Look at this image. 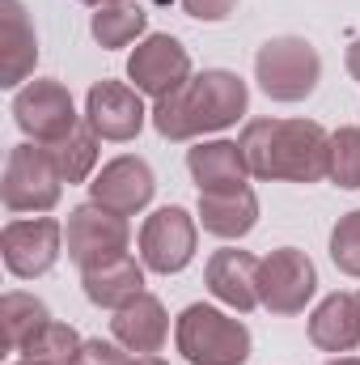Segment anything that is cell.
Masks as SVG:
<instances>
[{"label": "cell", "instance_id": "5b68a950", "mask_svg": "<svg viewBox=\"0 0 360 365\" xmlns=\"http://www.w3.org/2000/svg\"><path fill=\"white\" fill-rule=\"evenodd\" d=\"M60 170L47 153V145H17L9 149V162H4V182H0V195H4V208L13 212H47L60 204Z\"/></svg>", "mask_w": 360, "mask_h": 365}, {"label": "cell", "instance_id": "1f68e13d", "mask_svg": "<svg viewBox=\"0 0 360 365\" xmlns=\"http://www.w3.org/2000/svg\"><path fill=\"white\" fill-rule=\"evenodd\" d=\"M331 365H360V357H339V361H331Z\"/></svg>", "mask_w": 360, "mask_h": 365}, {"label": "cell", "instance_id": "3957f363", "mask_svg": "<svg viewBox=\"0 0 360 365\" xmlns=\"http://www.w3.org/2000/svg\"><path fill=\"white\" fill-rule=\"evenodd\" d=\"M179 353L191 365H242L250 357V331L246 323L195 302L179 314Z\"/></svg>", "mask_w": 360, "mask_h": 365}, {"label": "cell", "instance_id": "7c38bea8", "mask_svg": "<svg viewBox=\"0 0 360 365\" xmlns=\"http://www.w3.org/2000/svg\"><path fill=\"white\" fill-rule=\"evenodd\" d=\"M144 102L140 90L123 86V81H97L85 98V123L102 140H132L144 128Z\"/></svg>", "mask_w": 360, "mask_h": 365}, {"label": "cell", "instance_id": "603a6c76", "mask_svg": "<svg viewBox=\"0 0 360 365\" xmlns=\"http://www.w3.org/2000/svg\"><path fill=\"white\" fill-rule=\"evenodd\" d=\"M144 26H149V13L140 4H106V9L93 13L90 21L93 38L102 47H127L136 34H144Z\"/></svg>", "mask_w": 360, "mask_h": 365}, {"label": "cell", "instance_id": "f546056e", "mask_svg": "<svg viewBox=\"0 0 360 365\" xmlns=\"http://www.w3.org/2000/svg\"><path fill=\"white\" fill-rule=\"evenodd\" d=\"M81 4H93V9H106V4H123V0H81Z\"/></svg>", "mask_w": 360, "mask_h": 365}, {"label": "cell", "instance_id": "f1b7e54d", "mask_svg": "<svg viewBox=\"0 0 360 365\" xmlns=\"http://www.w3.org/2000/svg\"><path fill=\"white\" fill-rule=\"evenodd\" d=\"M348 73H352V77L360 81V38L352 43V47H348Z\"/></svg>", "mask_w": 360, "mask_h": 365}, {"label": "cell", "instance_id": "30bf717a", "mask_svg": "<svg viewBox=\"0 0 360 365\" xmlns=\"http://www.w3.org/2000/svg\"><path fill=\"white\" fill-rule=\"evenodd\" d=\"M127 77L136 81V90L149 93V98L157 102V98L182 90V86L191 81V56H186V47H182L179 38H170V34H149V38L132 51V60H127Z\"/></svg>", "mask_w": 360, "mask_h": 365}, {"label": "cell", "instance_id": "ffe728a7", "mask_svg": "<svg viewBox=\"0 0 360 365\" xmlns=\"http://www.w3.org/2000/svg\"><path fill=\"white\" fill-rule=\"evenodd\" d=\"M81 284H85V297L102 310H123L127 302H136L144 293V268L132 259V255H119L102 268H90L81 272Z\"/></svg>", "mask_w": 360, "mask_h": 365}, {"label": "cell", "instance_id": "8fae6325", "mask_svg": "<svg viewBox=\"0 0 360 365\" xmlns=\"http://www.w3.org/2000/svg\"><path fill=\"white\" fill-rule=\"evenodd\" d=\"M140 255L144 268L162 276L182 272L195 255V221L182 208H157L140 230Z\"/></svg>", "mask_w": 360, "mask_h": 365}, {"label": "cell", "instance_id": "d6986e66", "mask_svg": "<svg viewBox=\"0 0 360 365\" xmlns=\"http://www.w3.org/2000/svg\"><path fill=\"white\" fill-rule=\"evenodd\" d=\"M199 221L216 238H246L259 221V200H255L250 187L208 191V195H199Z\"/></svg>", "mask_w": 360, "mask_h": 365}, {"label": "cell", "instance_id": "52a82bcc", "mask_svg": "<svg viewBox=\"0 0 360 365\" xmlns=\"http://www.w3.org/2000/svg\"><path fill=\"white\" fill-rule=\"evenodd\" d=\"M314 289H318V272L309 255L297 247H280L259 264V302L271 314H301Z\"/></svg>", "mask_w": 360, "mask_h": 365}, {"label": "cell", "instance_id": "277c9868", "mask_svg": "<svg viewBox=\"0 0 360 365\" xmlns=\"http://www.w3.org/2000/svg\"><path fill=\"white\" fill-rule=\"evenodd\" d=\"M255 77H259V90L268 93L271 102H301L318 86L322 60H318L314 43H305L297 34H280V38H268L259 47Z\"/></svg>", "mask_w": 360, "mask_h": 365}, {"label": "cell", "instance_id": "ba28073f", "mask_svg": "<svg viewBox=\"0 0 360 365\" xmlns=\"http://www.w3.org/2000/svg\"><path fill=\"white\" fill-rule=\"evenodd\" d=\"M13 115H17V128L26 136H34V145H55L81 128L77 110H73V93L60 81H30L26 90H17Z\"/></svg>", "mask_w": 360, "mask_h": 365}, {"label": "cell", "instance_id": "836d02e7", "mask_svg": "<svg viewBox=\"0 0 360 365\" xmlns=\"http://www.w3.org/2000/svg\"><path fill=\"white\" fill-rule=\"evenodd\" d=\"M356 306H360V293H356Z\"/></svg>", "mask_w": 360, "mask_h": 365}, {"label": "cell", "instance_id": "d4e9b609", "mask_svg": "<svg viewBox=\"0 0 360 365\" xmlns=\"http://www.w3.org/2000/svg\"><path fill=\"white\" fill-rule=\"evenodd\" d=\"M331 182H339L344 191L360 187V128H339L331 132Z\"/></svg>", "mask_w": 360, "mask_h": 365}, {"label": "cell", "instance_id": "cb8c5ba5", "mask_svg": "<svg viewBox=\"0 0 360 365\" xmlns=\"http://www.w3.org/2000/svg\"><path fill=\"white\" fill-rule=\"evenodd\" d=\"M81 336L68 327V323H47L21 353H26V361H34V365H77V353H81Z\"/></svg>", "mask_w": 360, "mask_h": 365}, {"label": "cell", "instance_id": "4fadbf2b", "mask_svg": "<svg viewBox=\"0 0 360 365\" xmlns=\"http://www.w3.org/2000/svg\"><path fill=\"white\" fill-rule=\"evenodd\" d=\"M90 191H93V204H102V208H110L119 217H132L153 200L157 182H153V170H149L144 158H115V162H106L97 170Z\"/></svg>", "mask_w": 360, "mask_h": 365}, {"label": "cell", "instance_id": "8992f818", "mask_svg": "<svg viewBox=\"0 0 360 365\" xmlns=\"http://www.w3.org/2000/svg\"><path fill=\"white\" fill-rule=\"evenodd\" d=\"M64 238H68V259L81 272H90V268H102V264L127 255L132 234H127V221L119 212H110L102 204H81V208H73Z\"/></svg>", "mask_w": 360, "mask_h": 365}, {"label": "cell", "instance_id": "d6a6232c", "mask_svg": "<svg viewBox=\"0 0 360 365\" xmlns=\"http://www.w3.org/2000/svg\"><path fill=\"white\" fill-rule=\"evenodd\" d=\"M21 365H34V361H21Z\"/></svg>", "mask_w": 360, "mask_h": 365}, {"label": "cell", "instance_id": "4dcf8cb0", "mask_svg": "<svg viewBox=\"0 0 360 365\" xmlns=\"http://www.w3.org/2000/svg\"><path fill=\"white\" fill-rule=\"evenodd\" d=\"M136 365H166V361H162V357H153V353H149V357H140V361H136Z\"/></svg>", "mask_w": 360, "mask_h": 365}, {"label": "cell", "instance_id": "5bb4252c", "mask_svg": "<svg viewBox=\"0 0 360 365\" xmlns=\"http://www.w3.org/2000/svg\"><path fill=\"white\" fill-rule=\"evenodd\" d=\"M259 264L263 259H255L246 251H216L203 268V280H208L212 297H221L225 306L246 314V310L263 306L259 302Z\"/></svg>", "mask_w": 360, "mask_h": 365}, {"label": "cell", "instance_id": "4316f807", "mask_svg": "<svg viewBox=\"0 0 360 365\" xmlns=\"http://www.w3.org/2000/svg\"><path fill=\"white\" fill-rule=\"evenodd\" d=\"M77 365H136V357L115 340H85L81 353H77Z\"/></svg>", "mask_w": 360, "mask_h": 365}, {"label": "cell", "instance_id": "2e32d148", "mask_svg": "<svg viewBox=\"0 0 360 365\" xmlns=\"http://www.w3.org/2000/svg\"><path fill=\"white\" fill-rule=\"evenodd\" d=\"M110 331L115 340L127 349V353H162L166 336H170V319H166V306L149 293H140L136 302H127L123 310H115L110 319Z\"/></svg>", "mask_w": 360, "mask_h": 365}, {"label": "cell", "instance_id": "484cf974", "mask_svg": "<svg viewBox=\"0 0 360 365\" xmlns=\"http://www.w3.org/2000/svg\"><path fill=\"white\" fill-rule=\"evenodd\" d=\"M331 259L344 276H360V208L339 217V225L331 230Z\"/></svg>", "mask_w": 360, "mask_h": 365}, {"label": "cell", "instance_id": "6da1fadb", "mask_svg": "<svg viewBox=\"0 0 360 365\" xmlns=\"http://www.w3.org/2000/svg\"><path fill=\"white\" fill-rule=\"evenodd\" d=\"M238 145L255 179L318 182L331 175V136L314 119H255Z\"/></svg>", "mask_w": 360, "mask_h": 365}, {"label": "cell", "instance_id": "44dd1931", "mask_svg": "<svg viewBox=\"0 0 360 365\" xmlns=\"http://www.w3.org/2000/svg\"><path fill=\"white\" fill-rule=\"evenodd\" d=\"M47 323H51V314L38 297H30V293H4L0 297V340H4V349L21 353Z\"/></svg>", "mask_w": 360, "mask_h": 365}, {"label": "cell", "instance_id": "e0dca14e", "mask_svg": "<svg viewBox=\"0 0 360 365\" xmlns=\"http://www.w3.org/2000/svg\"><path fill=\"white\" fill-rule=\"evenodd\" d=\"M186 170H191V179L199 182V195H208V191H238V187H246V175H250L246 153L233 140L195 145L186 153Z\"/></svg>", "mask_w": 360, "mask_h": 365}, {"label": "cell", "instance_id": "7402d4cb", "mask_svg": "<svg viewBox=\"0 0 360 365\" xmlns=\"http://www.w3.org/2000/svg\"><path fill=\"white\" fill-rule=\"evenodd\" d=\"M47 153H51V162H55V170H60L64 182H85L93 162H97V132L93 128H77L64 140L47 145Z\"/></svg>", "mask_w": 360, "mask_h": 365}, {"label": "cell", "instance_id": "9a60e30c", "mask_svg": "<svg viewBox=\"0 0 360 365\" xmlns=\"http://www.w3.org/2000/svg\"><path fill=\"white\" fill-rule=\"evenodd\" d=\"M38 38L21 9V0H0V86H21L34 73Z\"/></svg>", "mask_w": 360, "mask_h": 365}, {"label": "cell", "instance_id": "7a4b0ae2", "mask_svg": "<svg viewBox=\"0 0 360 365\" xmlns=\"http://www.w3.org/2000/svg\"><path fill=\"white\" fill-rule=\"evenodd\" d=\"M246 81L225 73V68H208L199 77H191L182 90L166 93L153 102V128L166 140H195L203 132H221L229 123H238L246 115Z\"/></svg>", "mask_w": 360, "mask_h": 365}, {"label": "cell", "instance_id": "9c48e42d", "mask_svg": "<svg viewBox=\"0 0 360 365\" xmlns=\"http://www.w3.org/2000/svg\"><path fill=\"white\" fill-rule=\"evenodd\" d=\"M0 251H4V268L21 280L51 272L60 251H64V230L51 217H34V221H13L0 234Z\"/></svg>", "mask_w": 360, "mask_h": 365}, {"label": "cell", "instance_id": "83f0119b", "mask_svg": "<svg viewBox=\"0 0 360 365\" xmlns=\"http://www.w3.org/2000/svg\"><path fill=\"white\" fill-rule=\"evenodd\" d=\"M182 9L199 21H225L238 9V0H182Z\"/></svg>", "mask_w": 360, "mask_h": 365}, {"label": "cell", "instance_id": "ac0fdd59", "mask_svg": "<svg viewBox=\"0 0 360 365\" xmlns=\"http://www.w3.org/2000/svg\"><path fill=\"white\" fill-rule=\"evenodd\" d=\"M309 340L322 353H352L360 344V306L356 293H331L309 314Z\"/></svg>", "mask_w": 360, "mask_h": 365}]
</instances>
